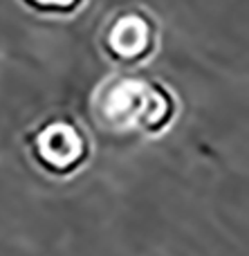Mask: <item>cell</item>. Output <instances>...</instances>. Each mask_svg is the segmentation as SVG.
<instances>
[{"label":"cell","instance_id":"cell-1","mask_svg":"<svg viewBox=\"0 0 249 256\" xmlns=\"http://www.w3.org/2000/svg\"><path fill=\"white\" fill-rule=\"evenodd\" d=\"M43 153L56 166L72 164L81 153V137L67 126L52 128L43 137Z\"/></svg>","mask_w":249,"mask_h":256}]
</instances>
